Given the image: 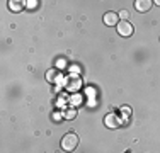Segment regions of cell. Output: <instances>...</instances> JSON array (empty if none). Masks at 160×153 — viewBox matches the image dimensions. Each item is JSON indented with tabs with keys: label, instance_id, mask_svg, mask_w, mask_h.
I'll list each match as a JSON object with an SVG mask.
<instances>
[{
	"label": "cell",
	"instance_id": "6da1fadb",
	"mask_svg": "<svg viewBox=\"0 0 160 153\" xmlns=\"http://www.w3.org/2000/svg\"><path fill=\"white\" fill-rule=\"evenodd\" d=\"M78 146V136L75 133H68L62 138V148L65 151H73Z\"/></svg>",
	"mask_w": 160,
	"mask_h": 153
},
{
	"label": "cell",
	"instance_id": "7a4b0ae2",
	"mask_svg": "<svg viewBox=\"0 0 160 153\" xmlns=\"http://www.w3.org/2000/svg\"><path fill=\"white\" fill-rule=\"evenodd\" d=\"M104 124L108 126V128H111V129L119 128L121 126V117L118 116L116 112H111V114H108V116L104 117Z\"/></svg>",
	"mask_w": 160,
	"mask_h": 153
},
{
	"label": "cell",
	"instance_id": "3957f363",
	"mask_svg": "<svg viewBox=\"0 0 160 153\" xmlns=\"http://www.w3.org/2000/svg\"><path fill=\"white\" fill-rule=\"evenodd\" d=\"M133 26L129 24L128 21H121L119 24H118V32L121 34V36H124V37H128V36H131L133 34Z\"/></svg>",
	"mask_w": 160,
	"mask_h": 153
},
{
	"label": "cell",
	"instance_id": "277c9868",
	"mask_svg": "<svg viewBox=\"0 0 160 153\" xmlns=\"http://www.w3.org/2000/svg\"><path fill=\"white\" fill-rule=\"evenodd\" d=\"M104 24L106 26H118L119 24V15L116 12H106L104 14Z\"/></svg>",
	"mask_w": 160,
	"mask_h": 153
},
{
	"label": "cell",
	"instance_id": "5b68a950",
	"mask_svg": "<svg viewBox=\"0 0 160 153\" xmlns=\"http://www.w3.org/2000/svg\"><path fill=\"white\" fill-rule=\"evenodd\" d=\"M80 85H82V80H80L78 78V76H68V78H67V85H65V87H67V89L68 90H78L80 89Z\"/></svg>",
	"mask_w": 160,
	"mask_h": 153
},
{
	"label": "cell",
	"instance_id": "8992f818",
	"mask_svg": "<svg viewBox=\"0 0 160 153\" xmlns=\"http://www.w3.org/2000/svg\"><path fill=\"white\" fill-rule=\"evenodd\" d=\"M135 7H136L138 12H148L150 7H152V2H150V0H136Z\"/></svg>",
	"mask_w": 160,
	"mask_h": 153
},
{
	"label": "cell",
	"instance_id": "52a82bcc",
	"mask_svg": "<svg viewBox=\"0 0 160 153\" xmlns=\"http://www.w3.org/2000/svg\"><path fill=\"white\" fill-rule=\"evenodd\" d=\"M58 76H60V72L56 70V68H51V70L46 72V80H48V82H56Z\"/></svg>",
	"mask_w": 160,
	"mask_h": 153
},
{
	"label": "cell",
	"instance_id": "ba28073f",
	"mask_svg": "<svg viewBox=\"0 0 160 153\" xmlns=\"http://www.w3.org/2000/svg\"><path fill=\"white\" fill-rule=\"evenodd\" d=\"M62 116L65 117V119H68V121L75 119V117H77V111H75V109H67V111H63V112H62Z\"/></svg>",
	"mask_w": 160,
	"mask_h": 153
},
{
	"label": "cell",
	"instance_id": "9c48e42d",
	"mask_svg": "<svg viewBox=\"0 0 160 153\" xmlns=\"http://www.w3.org/2000/svg\"><path fill=\"white\" fill-rule=\"evenodd\" d=\"M9 7L14 10V12H19V10L22 9V2H17V0H14V2L9 3Z\"/></svg>",
	"mask_w": 160,
	"mask_h": 153
},
{
	"label": "cell",
	"instance_id": "30bf717a",
	"mask_svg": "<svg viewBox=\"0 0 160 153\" xmlns=\"http://www.w3.org/2000/svg\"><path fill=\"white\" fill-rule=\"evenodd\" d=\"M118 15H119V17L123 19V21H126V19L129 17V12H128V10H121V12L118 14Z\"/></svg>",
	"mask_w": 160,
	"mask_h": 153
},
{
	"label": "cell",
	"instance_id": "8fae6325",
	"mask_svg": "<svg viewBox=\"0 0 160 153\" xmlns=\"http://www.w3.org/2000/svg\"><path fill=\"white\" fill-rule=\"evenodd\" d=\"M72 99H73V101H72L73 104H80V101H82V99H80V95H73Z\"/></svg>",
	"mask_w": 160,
	"mask_h": 153
},
{
	"label": "cell",
	"instance_id": "7c38bea8",
	"mask_svg": "<svg viewBox=\"0 0 160 153\" xmlns=\"http://www.w3.org/2000/svg\"><path fill=\"white\" fill-rule=\"evenodd\" d=\"M36 5H38V2H36V0H31V2H28V7H29V9H34Z\"/></svg>",
	"mask_w": 160,
	"mask_h": 153
},
{
	"label": "cell",
	"instance_id": "4fadbf2b",
	"mask_svg": "<svg viewBox=\"0 0 160 153\" xmlns=\"http://www.w3.org/2000/svg\"><path fill=\"white\" fill-rule=\"evenodd\" d=\"M121 111H123V114H124V116H128V114H129V107H128V106H124Z\"/></svg>",
	"mask_w": 160,
	"mask_h": 153
},
{
	"label": "cell",
	"instance_id": "5bb4252c",
	"mask_svg": "<svg viewBox=\"0 0 160 153\" xmlns=\"http://www.w3.org/2000/svg\"><path fill=\"white\" fill-rule=\"evenodd\" d=\"M53 119H55V121H60V119H62V116H60V114H55V116H53Z\"/></svg>",
	"mask_w": 160,
	"mask_h": 153
},
{
	"label": "cell",
	"instance_id": "9a60e30c",
	"mask_svg": "<svg viewBox=\"0 0 160 153\" xmlns=\"http://www.w3.org/2000/svg\"><path fill=\"white\" fill-rule=\"evenodd\" d=\"M155 3H157V5H160V0H157V2H155Z\"/></svg>",
	"mask_w": 160,
	"mask_h": 153
}]
</instances>
